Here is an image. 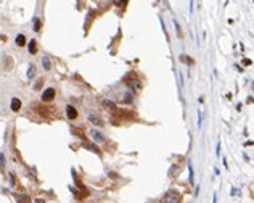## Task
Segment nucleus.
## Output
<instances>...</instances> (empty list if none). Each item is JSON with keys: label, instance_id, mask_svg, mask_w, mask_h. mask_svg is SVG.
<instances>
[{"label": "nucleus", "instance_id": "f257e3e1", "mask_svg": "<svg viewBox=\"0 0 254 203\" xmlns=\"http://www.w3.org/2000/svg\"><path fill=\"white\" fill-rule=\"evenodd\" d=\"M55 95H56V92H55V89H47L42 92V102H51V100L55 98Z\"/></svg>", "mask_w": 254, "mask_h": 203}, {"label": "nucleus", "instance_id": "f03ea898", "mask_svg": "<svg viewBox=\"0 0 254 203\" xmlns=\"http://www.w3.org/2000/svg\"><path fill=\"white\" fill-rule=\"evenodd\" d=\"M66 115H68V118H69V119H76V118H77V110L74 108V106L68 105V108H66Z\"/></svg>", "mask_w": 254, "mask_h": 203}, {"label": "nucleus", "instance_id": "7ed1b4c3", "mask_svg": "<svg viewBox=\"0 0 254 203\" xmlns=\"http://www.w3.org/2000/svg\"><path fill=\"white\" fill-rule=\"evenodd\" d=\"M19 108H21V100H19V98H13L11 100V110H13V111H18Z\"/></svg>", "mask_w": 254, "mask_h": 203}, {"label": "nucleus", "instance_id": "20e7f679", "mask_svg": "<svg viewBox=\"0 0 254 203\" xmlns=\"http://www.w3.org/2000/svg\"><path fill=\"white\" fill-rule=\"evenodd\" d=\"M35 52H37V40H31L29 42V53L34 55Z\"/></svg>", "mask_w": 254, "mask_h": 203}, {"label": "nucleus", "instance_id": "39448f33", "mask_svg": "<svg viewBox=\"0 0 254 203\" xmlns=\"http://www.w3.org/2000/svg\"><path fill=\"white\" fill-rule=\"evenodd\" d=\"M16 45H19V47H23V45H26V37L23 34L16 35Z\"/></svg>", "mask_w": 254, "mask_h": 203}, {"label": "nucleus", "instance_id": "423d86ee", "mask_svg": "<svg viewBox=\"0 0 254 203\" xmlns=\"http://www.w3.org/2000/svg\"><path fill=\"white\" fill-rule=\"evenodd\" d=\"M42 64H44V69H51V64H50V58L48 57H44L42 58Z\"/></svg>", "mask_w": 254, "mask_h": 203}, {"label": "nucleus", "instance_id": "0eeeda50", "mask_svg": "<svg viewBox=\"0 0 254 203\" xmlns=\"http://www.w3.org/2000/svg\"><path fill=\"white\" fill-rule=\"evenodd\" d=\"M92 137L95 139L96 142H103V140H105V137H103V135L100 134L98 131H92Z\"/></svg>", "mask_w": 254, "mask_h": 203}, {"label": "nucleus", "instance_id": "6e6552de", "mask_svg": "<svg viewBox=\"0 0 254 203\" xmlns=\"http://www.w3.org/2000/svg\"><path fill=\"white\" fill-rule=\"evenodd\" d=\"M174 24H175V31H177V35H179L180 39H182V37H183V35H182V29H180V24H179V23H177V19H174Z\"/></svg>", "mask_w": 254, "mask_h": 203}, {"label": "nucleus", "instance_id": "1a4fd4ad", "mask_svg": "<svg viewBox=\"0 0 254 203\" xmlns=\"http://www.w3.org/2000/svg\"><path fill=\"white\" fill-rule=\"evenodd\" d=\"M89 119H90V121L93 122V124H96V126H101V124H103V121H100V119L96 118V116H90Z\"/></svg>", "mask_w": 254, "mask_h": 203}, {"label": "nucleus", "instance_id": "9d476101", "mask_svg": "<svg viewBox=\"0 0 254 203\" xmlns=\"http://www.w3.org/2000/svg\"><path fill=\"white\" fill-rule=\"evenodd\" d=\"M34 74H35V68L31 64V66H29V69H27V77L31 79V77H34Z\"/></svg>", "mask_w": 254, "mask_h": 203}, {"label": "nucleus", "instance_id": "9b49d317", "mask_svg": "<svg viewBox=\"0 0 254 203\" xmlns=\"http://www.w3.org/2000/svg\"><path fill=\"white\" fill-rule=\"evenodd\" d=\"M34 31H35V32L40 31V21H39L37 18H34Z\"/></svg>", "mask_w": 254, "mask_h": 203}, {"label": "nucleus", "instance_id": "f8f14e48", "mask_svg": "<svg viewBox=\"0 0 254 203\" xmlns=\"http://www.w3.org/2000/svg\"><path fill=\"white\" fill-rule=\"evenodd\" d=\"M103 105H105L106 108H109V110H114V108H116V105H114L113 102H109V100H106V102L103 103Z\"/></svg>", "mask_w": 254, "mask_h": 203}, {"label": "nucleus", "instance_id": "ddd939ff", "mask_svg": "<svg viewBox=\"0 0 254 203\" xmlns=\"http://www.w3.org/2000/svg\"><path fill=\"white\" fill-rule=\"evenodd\" d=\"M188 171H190V182H193V168H191V164H188Z\"/></svg>", "mask_w": 254, "mask_h": 203}, {"label": "nucleus", "instance_id": "4468645a", "mask_svg": "<svg viewBox=\"0 0 254 203\" xmlns=\"http://www.w3.org/2000/svg\"><path fill=\"white\" fill-rule=\"evenodd\" d=\"M18 200H21V202H29V198H27V197H26V195H23V197H19V198Z\"/></svg>", "mask_w": 254, "mask_h": 203}, {"label": "nucleus", "instance_id": "2eb2a0df", "mask_svg": "<svg viewBox=\"0 0 254 203\" xmlns=\"http://www.w3.org/2000/svg\"><path fill=\"white\" fill-rule=\"evenodd\" d=\"M40 86H42V81H39V82L35 84V89H40Z\"/></svg>", "mask_w": 254, "mask_h": 203}, {"label": "nucleus", "instance_id": "dca6fc26", "mask_svg": "<svg viewBox=\"0 0 254 203\" xmlns=\"http://www.w3.org/2000/svg\"><path fill=\"white\" fill-rule=\"evenodd\" d=\"M243 64H251V60H248V58H246V60H243Z\"/></svg>", "mask_w": 254, "mask_h": 203}, {"label": "nucleus", "instance_id": "f3484780", "mask_svg": "<svg viewBox=\"0 0 254 203\" xmlns=\"http://www.w3.org/2000/svg\"><path fill=\"white\" fill-rule=\"evenodd\" d=\"M190 11H193V0H190Z\"/></svg>", "mask_w": 254, "mask_h": 203}, {"label": "nucleus", "instance_id": "a211bd4d", "mask_svg": "<svg viewBox=\"0 0 254 203\" xmlns=\"http://www.w3.org/2000/svg\"><path fill=\"white\" fill-rule=\"evenodd\" d=\"M0 163H3V155L0 153Z\"/></svg>", "mask_w": 254, "mask_h": 203}]
</instances>
